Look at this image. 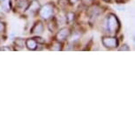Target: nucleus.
Segmentation results:
<instances>
[{
  "mask_svg": "<svg viewBox=\"0 0 135 135\" xmlns=\"http://www.w3.org/2000/svg\"><path fill=\"white\" fill-rule=\"evenodd\" d=\"M79 1H80V0H68V3L70 4H75L76 3H78Z\"/></svg>",
  "mask_w": 135,
  "mask_h": 135,
  "instance_id": "a211bd4d",
  "label": "nucleus"
},
{
  "mask_svg": "<svg viewBox=\"0 0 135 135\" xmlns=\"http://www.w3.org/2000/svg\"><path fill=\"white\" fill-rule=\"evenodd\" d=\"M39 14L42 17V19L48 20L50 19L51 17H53L55 12V6L52 3H47L44 6H41V8L39 10Z\"/></svg>",
  "mask_w": 135,
  "mask_h": 135,
  "instance_id": "f03ea898",
  "label": "nucleus"
},
{
  "mask_svg": "<svg viewBox=\"0 0 135 135\" xmlns=\"http://www.w3.org/2000/svg\"><path fill=\"white\" fill-rule=\"evenodd\" d=\"M119 51H129L130 50V47L127 44H123L120 48L118 49Z\"/></svg>",
  "mask_w": 135,
  "mask_h": 135,
  "instance_id": "4468645a",
  "label": "nucleus"
},
{
  "mask_svg": "<svg viewBox=\"0 0 135 135\" xmlns=\"http://www.w3.org/2000/svg\"><path fill=\"white\" fill-rule=\"evenodd\" d=\"M75 20V13L73 12H68L67 13L65 14V21L67 22L68 24L73 23Z\"/></svg>",
  "mask_w": 135,
  "mask_h": 135,
  "instance_id": "f8f14e48",
  "label": "nucleus"
},
{
  "mask_svg": "<svg viewBox=\"0 0 135 135\" xmlns=\"http://www.w3.org/2000/svg\"><path fill=\"white\" fill-rule=\"evenodd\" d=\"M103 1H105V2H109L110 0H103Z\"/></svg>",
  "mask_w": 135,
  "mask_h": 135,
  "instance_id": "6ab92c4d",
  "label": "nucleus"
},
{
  "mask_svg": "<svg viewBox=\"0 0 135 135\" xmlns=\"http://www.w3.org/2000/svg\"><path fill=\"white\" fill-rule=\"evenodd\" d=\"M50 50H54V51H59V50H63V43L61 42H58V41H54L51 43V46H50Z\"/></svg>",
  "mask_w": 135,
  "mask_h": 135,
  "instance_id": "9b49d317",
  "label": "nucleus"
},
{
  "mask_svg": "<svg viewBox=\"0 0 135 135\" xmlns=\"http://www.w3.org/2000/svg\"><path fill=\"white\" fill-rule=\"evenodd\" d=\"M71 35V29L69 27H62L61 29H59L56 35V40L58 42H65L69 38Z\"/></svg>",
  "mask_w": 135,
  "mask_h": 135,
  "instance_id": "20e7f679",
  "label": "nucleus"
},
{
  "mask_svg": "<svg viewBox=\"0 0 135 135\" xmlns=\"http://www.w3.org/2000/svg\"><path fill=\"white\" fill-rule=\"evenodd\" d=\"M121 23L120 20L115 13H109L105 20V28L106 31L110 35L118 34L120 30Z\"/></svg>",
  "mask_w": 135,
  "mask_h": 135,
  "instance_id": "f257e3e1",
  "label": "nucleus"
},
{
  "mask_svg": "<svg viewBox=\"0 0 135 135\" xmlns=\"http://www.w3.org/2000/svg\"><path fill=\"white\" fill-rule=\"evenodd\" d=\"M0 50H4V51H9V50H12V48L9 46H3L0 48Z\"/></svg>",
  "mask_w": 135,
  "mask_h": 135,
  "instance_id": "f3484780",
  "label": "nucleus"
},
{
  "mask_svg": "<svg viewBox=\"0 0 135 135\" xmlns=\"http://www.w3.org/2000/svg\"><path fill=\"white\" fill-rule=\"evenodd\" d=\"M25 42H26V40L19 37L14 40L13 44L15 47H17V50H22L25 47Z\"/></svg>",
  "mask_w": 135,
  "mask_h": 135,
  "instance_id": "9d476101",
  "label": "nucleus"
},
{
  "mask_svg": "<svg viewBox=\"0 0 135 135\" xmlns=\"http://www.w3.org/2000/svg\"><path fill=\"white\" fill-rule=\"evenodd\" d=\"M48 20H49V22H48V28H49L50 32L54 33V32L57 31V27H58V22L57 21L56 18L51 17Z\"/></svg>",
  "mask_w": 135,
  "mask_h": 135,
  "instance_id": "1a4fd4ad",
  "label": "nucleus"
},
{
  "mask_svg": "<svg viewBox=\"0 0 135 135\" xmlns=\"http://www.w3.org/2000/svg\"><path fill=\"white\" fill-rule=\"evenodd\" d=\"M6 31V24L0 20V33H4Z\"/></svg>",
  "mask_w": 135,
  "mask_h": 135,
  "instance_id": "dca6fc26",
  "label": "nucleus"
},
{
  "mask_svg": "<svg viewBox=\"0 0 135 135\" xmlns=\"http://www.w3.org/2000/svg\"><path fill=\"white\" fill-rule=\"evenodd\" d=\"M30 0H15V7L20 11H26L27 7L28 6Z\"/></svg>",
  "mask_w": 135,
  "mask_h": 135,
  "instance_id": "6e6552de",
  "label": "nucleus"
},
{
  "mask_svg": "<svg viewBox=\"0 0 135 135\" xmlns=\"http://www.w3.org/2000/svg\"><path fill=\"white\" fill-rule=\"evenodd\" d=\"M82 3L83 4H85V6H92V4H94L95 0H82Z\"/></svg>",
  "mask_w": 135,
  "mask_h": 135,
  "instance_id": "2eb2a0df",
  "label": "nucleus"
},
{
  "mask_svg": "<svg viewBox=\"0 0 135 135\" xmlns=\"http://www.w3.org/2000/svg\"><path fill=\"white\" fill-rule=\"evenodd\" d=\"M43 30H44V25L41 20H37V21L35 22L34 26L32 27L31 30H30V33L32 35H40L43 33Z\"/></svg>",
  "mask_w": 135,
  "mask_h": 135,
  "instance_id": "423d86ee",
  "label": "nucleus"
},
{
  "mask_svg": "<svg viewBox=\"0 0 135 135\" xmlns=\"http://www.w3.org/2000/svg\"><path fill=\"white\" fill-rule=\"evenodd\" d=\"M40 8H41V4L38 0H31L28 4V6L27 7L26 12H27L28 13L35 14L39 12Z\"/></svg>",
  "mask_w": 135,
  "mask_h": 135,
  "instance_id": "39448f33",
  "label": "nucleus"
},
{
  "mask_svg": "<svg viewBox=\"0 0 135 135\" xmlns=\"http://www.w3.org/2000/svg\"><path fill=\"white\" fill-rule=\"evenodd\" d=\"M2 9L6 12H9L11 10V2L10 0H2Z\"/></svg>",
  "mask_w": 135,
  "mask_h": 135,
  "instance_id": "ddd939ff",
  "label": "nucleus"
},
{
  "mask_svg": "<svg viewBox=\"0 0 135 135\" xmlns=\"http://www.w3.org/2000/svg\"><path fill=\"white\" fill-rule=\"evenodd\" d=\"M102 43L106 49L112 50L117 49L118 47V39L115 36H103L102 37Z\"/></svg>",
  "mask_w": 135,
  "mask_h": 135,
  "instance_id": "7ed1b4c3",
  "label": "nucleus"
},
{
  "mask_svg": "<svg viewBox=\"0 0 135 135\" xmlns=\"http://www.w3.org/2000/svg\"><path fill=\"white\" fill-rule=\"evenodd\" d=\"M1 1H2V0H0V2H1Z\"/></svg>",
  "mask_w": 135,
  "mask_h": 135,
  "instance_id": "aec40b11",
  "label": "nucleus"
},
{
  "mask_svg": "<svg viewBox=\"0 0 135 135\" xmlns=\"http://www.w3.org/2000/svg\"><path fill=\"white\" fill-rule=\"evenodd\" d=\"M25 46L27 47V49L28 50H36L38 48V42L35 38H28L26 40L25 42Z\"/></svg>",
  "mask_w": 135,
  "mask_h": 135,
  "instance_id": "0eeeda50",
  "label": "nucleus"
}]
</instances>
